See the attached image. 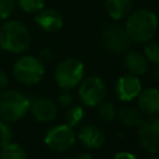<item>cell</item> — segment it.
I'll list each match as a JSON object with an SVG mask.
<instances>
[{
	"label": "cell",
	"mask_w": 159,
	"mask_h": 159,
	"mask_svg": "<svg viewBox=\"0 0 159 159\" xmlns=\"http://www.w3.org/2000/svg\"><path fill=\"white\" fill-rule=\"evenodd\" d=\"M29 112L32 117L40 123L52 122L57 116V106L56 103L46 97H36L30 101Z\"/></svg>",
	"instance_id": "cell-11"
},
{
	"label": "cell",
	"mask_w": 159,
	"mask_h": 159,
	"mask_svg": "<svg viewBox=\"0 0 159 159\" xmlns=\"http://www.w3.org/2000/svg\"><path fill=\"white\" fill-rule=\"evenodd\" d=\"M7 84H9L7 76H6V73H5L2 70H0V93L4 92V91L6 89Z\"/></svg>",
	"instance_id": "cell-28"
},
{
	"label": "cell",
	"mask_w": 159,
	"mask_h": 159,
	"mask_svg": "<svg viewBox=\"0 0 159 159\" xmlns=\"http://www.w3.org/2000/svg\"><path fill=\"white\" fill-rule=\"evenodd\" d=\"M118 118L127 128H138L143 120L142 112L134 107H123L118 113Z\"/></svg>",
	"instance_id": "cell-17"
},
{
	"label": "cell",
	"mask_w": 159,
	"mask_h": 159,
	"mask_svg": "<svg viewBox=\"0 0 159 159\" xmlns=\"http://www.w3.org/2000/svg\"><path fill=\"white\" fill-rule=\"evenodd\" d=\"M158 16L149 9H138L130 12L125 21V30L132 41L147 43L158 30Z\"/></svg>",
	"instance_id": "cell-1"
},
{
	"label": "cell",
	"mask_w": 159,
	"mask_h": 159,
	"mask_svg": "<svg viewBox=\"0 0 159 159\" xmlns=\"http://www.w3.org/2000/svg\"><path fill=\"white\" fill-rule=\"evenodd\" d=\"M35 22L41 30L46 32H55L63 26V16L56 9L43 7L39 12H36Z\"/></svg>",
	"instance_id": "cell-12"
},
{
	"label": "cell",
	"mask_w": 159,
	"mask_h": 159,
	"mask_svg": "<svg viewBox=\"0 0 159 159\" xmlns=\"http://www.w3.org/2000/svg\"><path fill=\"white\" fill-rule=\"evenodd\" d=\"M30 109V99L24 93L9 89L0 93V120L14 123L22 119Z\"/></svg>",
	"instance_id": "cell-3"
},
{
	"label": "cell",
	"mask_w": 159,
	"mask_h": 159,
	"mask_svg": "<svg viewBox=\"0 0 159 159\" xmlns=\"http://www.w3.org/2000/svg\"><path fill=\"white\" fill-rule=\"evenodd\" d=\"M144 159H159V157H158V154H150V155L145 157Z\"/></svg>",
	"instance_id": "cell-30"
},
{
	"label": "cell",
	"mask_w": 159,
	"mask_h": 159,
	"mask_svg": "<svg viewBox=\"0 0 159 159\" xmlns=\"http://www.w3.org/2000/svg\"><path fill=\"white\" fill-rule=\"evenodd\" d=\"M12 138H14V130L10 123L0 120V148L11 143Z\"/></svg>",
	"instance_id": "cell-23"
},
{
	"label": "cell",
	"mask_w": 159,
	"mask_h": 159,
	"mask_svg": "<svg viewBox=\"0 0 159 159\" xmlns=\"http://www.w3.org/2000/svg\"><path fill=\"white\" fill-rule=\"evenodd\" d=\"M57 102H58V104L61 107H70L72 104V102H73V97L67 89H63V92L60 93V96L57 98Z\"/></svg>",
	"instance_id": "cell-25"
},
{
	"label": "cell",
	"mask_w": 159,
	"mask_h": 159,
	"mask_svg": "<svg viewBox=\"0 0 159 159\" xmlns=\"http://www.w3.org/2000/svg\"><path fill=\"white\" fill-rule=\"evenodd\" d=\"M144 56L149 63L159 65V41H148L144 47Z\"/></svg>",
	"instance_id": "cell-21"
},
{
	"label": "cell",
	"mask_w": 159,
	"mask_h": 159,
	"mask_svg": "<svg viewBox=\"0 0 159 159\" xmlns=\"http://www.w3.org/2000/svg\"><path fill=\"white\" fill-rule=\"evenodd\" d=\"M107 88L104 81L98 76H88L81 81L78 88V97L87 107H97L103 102Z\"/></svg>",
	"instance_id": "cell-8"
},
{
	"label": "cell",
	"mask_w": 159,
	"mask_h": 159,
	"mask_svg": "<svg viewBox=\"0 0 159 159\" xmlns=\"http://www.w3.org/2000/svg\"><path fill=\"white\" fill-rule=\"evenodd\" d=\"M142 82L139 80V77L134 76V75H123L120 76L114 86V93L116 97L119 101L123 102H130L134 98L138 97V94L142 91Z\"/></svg>",
	"instance_id": "cell-10"
},
{
	"label": "cell",
	"mask_w": 159,
	"mask_h": 159,
	"mask_svg": "<svg viewBox=\"0 0 159 159\" xmlns=\"http://www.w3.org/2000/svg\"><path fill=\"white\" fill-rule=\"evenodd\" d=\"M31 34L19 20H7L0 26V47L11 53H21L29 48Z\"/></svg>",
	"instance_id": "cell-2"
},
{
	"label": "cell",
	"mask_w": 159,
	"mask_h": 159,
	"mask_svg": "<svg viewBox=\"0 0 159 159\" xmlns=\"http://www.w3.org/2000/svg\"><path fill=\"white\" fill-rule=\"evenodd\" d=\"M84 109L81 106H72L66 112V124L71 128L80 125L84 119Z\"/></svg>",
	"instance_id": "cell-19"
},
{
	"label": "cell",
	"mask_w": 159,
	"mask_h": 159,
	"mask_svg": "<svg viewBox=\"0 0 159 159\" xmlns=\"http://www.w3.org/2000/svg\"><path fill=\"white\" fill-rule=\"evenodd\" d=\"M97 113H98V117L104 122H112L117 114L114 104L107 101H103L97 106Z\"/></svg>",
	"instance_id": "cell-20"
},
{
	"label": "cell",
	"mask_w": 159,
	"mask_h": 159,
	"mask_svg": "<svg viewBox=\"0 0 159 159\" xmlns=\"http://www.w3.org/2000/svg\"><path fill=\"white\" fill-rule=\"evenodd\" d=\"M124 65L130 75H134L137 77L143 76L148 72L149 62L147 61L145 56L142 55L138 51H127L124 57Z\"/></svg>",
	"instance_id": "cell-15"
},
{
	"label": "cell",
	"mask_w": 159,
	"mask_h": 159,
	"mask_svg": "<svg viewBox=\"0 0 159 159\" xmlns=\"http://www.w3.org/2000/svg\"><path fill=\"white\" fill-rule=\"evenodd\" d=\"M133 0H104V9L113 20H122L130 14Z\"/></svg>",
	"instance_id": "cell-16"
},
{
	"label": "cell",
	"mask_w": 159,
	"mask_h": 159,
	"mask_svg": "<svg viewBox=\"0 0 159 159\" xmlns=\"http://www.w3.org/2000/svg\"><path fill=\"white\" fill-rule=\"evenodd\" d=\"M15 10V0H0V21L11 16Z\"/></svg>",
	"instance_id": "cell-24"
},
{
	"label": "cell",
	"mask_w": 159,
	"mask_h": 159,
	"mask_svg": "<svg viewBox=\"0 0 159 159\" xmlns=\"http://www.w3.org/2000/svg\"><path fill=\"white\" fill-rule=\"evenodd\" d=\"M43 65H47V63H50L51 61H52V58H53V53H52V51L50 50V48H42L41 51H40V53H39V57H37Z\"/></svg>",
	"instance_id": "cell-26"
},
{
	"label": "cell",
	"mask_w": 159,
	"mask_h": 159,
	"mask_svg": "<svg viewBox=\"0 0 159 159\" xmlns=\"http://www.w3.org/2000/svg\"><path fill=\"white\" fill-rule=\"evenodd\" d=\"M80 143L88 149H98L104 144V132L94 124H84L80 128L76 134Z\"/></svg>",
	"instance_id": "cell-13"
},
{
	"label": "cell",
	"mask_w": 159,
	"mask_h": 159,
	"mask_svg": "<svg viewBox=\"0 0 159 159\" xmlns=\"http://www.w3.org/2000/svg\"><path fill=\"white\" fill-rule=\"evenodd\" d=\"M71 159H93V158H92L91 154L81 153V154H78V155H76V157H73V158H71Z\"/></svg>",
	"instance_id": "cell-29"
},
{
	"label": "cell",
	"mask_w": 159,
	"mask_h": 159,
	"mask_svg": "<svg viewBox=\"0 0 159 159\" xmlns=\"http://www.w3.org/2000/svg\"><path fill=\"white\" fill-rule=\"evenodd\" d=\"M14 76L21 84H37L45 75V65L34 56H22L14 65Z\"/></svg>",
	"instance_id": "cell-5"
},
{
	"label": "cell",
	"mask_w": 159,
	"mask_h": 159,
	"mask_svg": "<svg viewBox=\"0 0 159 159\" xmlns=\"http://www.w3.org/2000/svg\"><path fill=\"white\" fill-rule=\"evenodd\" d=\"M0 159H27L26 150L15 142L0 148Z\"/></svg>",
	"instance_id": "cell-18"
},
{
	"label": "cell",
	"mask_w": 159,
	"mask_h": 159,
	"mask_svg": "<svg viewBox=\"0 0 159 159\" xmlns=\"http://www.w3.org/2000/svg\"><path fill=\"white\" fill-rule=\"evenodd\" d=\"M76 140L77 138L73 128H71L66 123L50 128L43 137V142L47 148L58 153L67 152L68 149H71Z\"/></svg>",
	"instance_id": "cell-7"
},
{
	"label": "cell",
	"mask_w": 159,
	"mask_h": 159,
	"mask_svg": "<svg viewBox=\"0 0 159 159\" xmlns=\"http://www.w3.org/2000/svg\"><path fill=\"white\" fill-rule=\"evenodd\" d=\"M17 5L22 11L35 14L45 7V0H17Z\"/></svg>",
	"instance_id": "cell-22"
},
{
	"label": "cell",
	"mask_w": 159,
	"mask_h": 159,
	"mask_svg": "<svg viewBox=\"0 0 159 159\" xmlns=\"http://www.w3.org/2000/svg\"><path fill=\"white\" fill-rule=\"evenodd\" d=\"M84 76L83 63L75 57L62 60L55 70V80L60 88L71 89L81 83Z\"/></svg>",
	"instance_id": "cell-4"
},
{
	"label": "cell",
	"mask_w": 159,
	"mask_h": 159,
	"mask_svg": "<svg viewBox=\"0 0 159 159\" xmlns=\"http://www.w3.org/2000/svg\"><path fill=\"white\" fill-rule=\"evenodd\" d=\"M113 159H138V158L130 152H118L114 154Z\"/></svg>",
	"instance_id": "cell-27"
},
{
	"label": "cell",
	"mask_w": 159,
	"mask_h": 159,
	"mask_svg": "<svg viewBox=\"0 0 159 159\" xmlns=\"http://www.w3.org/2000/svg\"><path fill=\"white\" fill-rule=\"evenodd\" d=\"M154 76H155L157 80H159V65L157 66V68H155V71H154Z\"/></svg>",
	"instance_id": "cell-31"
},
{
	"label": "cell",
	"mask_w": 159,
	"mask_h": 159,
	"mask_svg": "<svg viewBox=\"0 0 159 159\" xmlns=\"http://www.w3.org/2000/svg\"><path fill=\"white\" fill-rule=\"evenodd\" d=\"M138 142L149 154H159V117H148L138 127Z\"/></svg>",
	"instance_id": "cell-9"
},
{
	"label": "cell",
	"mask_w": 159,
	"mask_h": 159,
	"mask_svg": "<svg viewBox=\"0 0 159 159\" xmlns=\"http://www.w3.org/2000/svg\"><path fill=\"white\" fill-rule=\"evenodd\" d=\"M138 108L140 112L148 117L159 116V89L154 87H148L140 91L137 97Z\"/></svg>",
	"instance_id": "cell-14"
},
{
	"label": "cell",
	"mask_w": 159,
	"mask_h": 159,
	"mask_svg": "<svg viewBox=\"0 0 159 159\" xmlns=\"http://www.w3.org/2000/svg\"><path fill=\"white\" fill-rule=\"evenodd\" d=\"M132 42L125 27L120 25H108L101 32L103 48L113 55H122L129 51Z\"/></svg>",
	"instance_id": "cell-6"
}]
</instances>
